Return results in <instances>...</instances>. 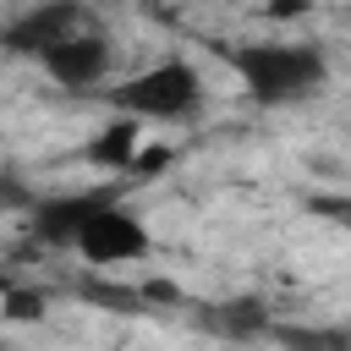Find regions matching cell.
Masks as SVG:
<instances>
[{
  "label": "cell",
  "instance_id": "6da1fadb",
  "mask_svg": "<svg viewBox=\"0 0 351 351\" xmlns=\"http://www.w3.org/2000/svg\"><path fill=\"white\" fill-rule=\"evenodd\" d=\"M225 60L247 99L263 110L313 99L329 82V55L318 44H225Z\"/></svg>",
  "mask_w": 351,
  "mask_h": 351
},
{
  "label": "cell",
  "instance_id": "7a4b0ae2",
  "mask_svg": "<svg viewBox=\"0 0 351 351\" xmlns=\"http://www.w3.org/2000/svg\"><path fill=\"white\" fill-rule=\"evenodd\" d=\"M203 93H208L203 71H197L192 60L170 55V60L126 77L121 88H110V104H115L121 115H137V121H186V115L203 104Z\"/></svg>",
  "mask_w": 351,
  "mask_h": 351
},
{
  "label": "cell",
  "instance_id": "3957f363",
  "mask_svg": "<svg viewBox=\"0 0 351 351\" xmlns=\"http://www.w3.org/2000/svg\"><path fill=\"white\" fill-rule=\"evenodd\" d=\"M77 252H82L88 263H137V258L154 252V236H148L143 214L115 197V203H104V208L88 219V230L77 236Z\"/></svg>",
  "mask_w": 351,
  "mask_h": 351
},
{
  "label": "cell",
  "instance_id": "277c9868",
  "mask_svg": "<svg viewBox=\"0 0 351 351\" xmlns=\"http://www.w3.org/2000/svg\"><path fill=\"white\" fill-rule=\"evenodd\" d=\"M121 197V186H93V192H60V197H44V203H33L27 214V230H33V241H44V247H77V236L88 230V219L104 208V203H115Z\"/></svg>",
  "mask_w": 351,
  "mask_h": 351
},
{
  "label": "cell",
  "instance_id": "5b68a950",
  "mask_svg": "<svg viewBox=\"0 0 351 351\" xmlns=\"http://www.w3.org/2000/svg\"><path fill=\"white\" fill-rule=\"evenodd\" d=\"M77 27H82V5L77 0H44V5H33V11H22L16 22L0 27V49L44 60V49H55L60 38H71Z\"/></svg>",
  "mask_w": 351,
  "mask_h": 351
},
{
  "label": "cell",
  "instance_id": "8992f818",
  "mask_svg": "<svg viewBox=\"0 0 351 351\" xmlns=\"http://www.w3.org/2000/svg\"><path fill=\"white\" fill-rule=\"evenodd\" d=\"M110 60H115V49H110V38L104 33H71V38H60L55 49H44V71L60 82V88H71V93H88V88H99L104 77H110Z\"/></svg>",
  "mask_w": 351,
  "mask_h": 351
},
{
  "label": "cell",
  "instance_id": "52a82bcc",
  "mask_svg": "<svg viewBox=\"0 0 351 351\" xmlns=\"http://www.w3.org/2000/svg\"><path fill=\"white\" fill-rule=\"evenodd\" d=\"M192 318H197L208 335H219V340H269V329H274V318H269V307H263L258 296L197 302V307H192Z\"/></svg>",
  "mask_w": 351,
  "mask_h": 351
},
{
  "label": "cell",
  "instance_id": "ba28073f",
  "mask_svg": "<svg viewBox=\"0 0 351 351\" xmlns=\"http://www.w3.org/2000/svg\"><path fill=\"white\" fill-rule=\"evenodd\" d=\"M137 148H143V121L115 110V121H104V132L82 148V159H88V165H99V170L126 176V170H132V159H137Z\"/></svg>",
  "mask_w": 351,
  "mask_h": 351
},
{
  "label": "cell",
  "instance_id": "9c48e42d",
  "mask_svg": "<svg viewBox=\"0 0 351 351\" xmlns=\"http://www.w3.org/2000/svg\"><path fill=\"white\" fill-rule=\"evenodd\" d=\"M269 340L280 351H351V329L346 324H274Z\"/></svg>",
  "mask_w": 351,
  "mask_h": 351
},
{
  "label": "cell",
  "instance_id": "30bf717a",
  "mask_svg": "<svg viewBox=\"0 0 351 351\" xmlns=\"http://www.w3.org/2000/svg\"><path fill=\"white\" fill-rule=\"evenodd\" d=\"M0 313L11 324H33V318H44V291H5L0 296Z\"/></svg>",
  "mask_w": 351,
  "mask_h": 351
},
{
  "label": "cell",
  "instance_id": "8fae6325",
  "mask_svg": "<svg viewBox=\"0 0 351 351\" xmlns=\"http://www.w3.org/2000/svg\"><path fill=\"white\" fill-rule=\"evenodd\" d=\"M165 165H170V148H154V143H143V148H137V159H132V170H126L121 181H154Z\"/></svg>",
  "mask_w": 351,
  "mask_h": 351
},
{
  "label": "cell",
  "instance_id": "7c38bea8",
  "mask_svg": "<svg viewBox=\"0 0 351 351\" xmlns=\"http://www.w3.org/2000/svg\"><path fill=\"white\" fill-rule=\"evenodd\" d=\"M137 291H143V302H165V307H181V302H186V291H181L176 280H143Z\"/></svg>",
  "mask_w": 351,
  "mask_h": 351
},
{
  "label": "cell",
  "instance_id": "4fadbf2b",
  "mask_svg": "<svg viewBox=\"0 0 351 351\" xmlns=\"http://www.w3.org/2000/svg\"><path fill=\"white\" fill-rule=\"evenodd\" d=\"M307 11H313V0H263V16L269 22H296Z\"/></svg>",
  "mask_w": 351,
  "mask_h": 351
},
{
  "label": "cell",
  "instance_id": "5bb4252c",
  "mask_svg": "<svg viewBox=\"0 0 351 351\" xmlns=\"http://www.w3.org/2000/svg\"><path fill=\"white\" fill-rule=\"evenodd\" d=\"M33 203H38V197H33L16 176H0V208H33Z\"/></svg>",
  "mask_w": 351,
  "mask_h": 351
},
{
  "label": "cell",
  "instance_id": "9a60e30c",
  "mask_svg": "<svg viewBox=\"0 0 351 351\" xmlns=\"http://www.w3.org/2000/svg\"><path fill=\"white\" fill-rule=\"evenodd\" d=\"M313 214H329L335 225L351 230V197H313Z\"/></svg>",
  "mask_w": 351,
  "mask_h": 351
},
{
  "label": "cell",
  "instance_id": "2e32d148",
  "mask_svg": "<svg viewBox=\"0 0 351 351\" xmlns=\"http://www.w3.org/2000/svg\"><path fill=\"white\" fill-rule=\"evenodd\" d=\"M132 5H170V0H132Z\"/></svg>",
  "mask_w": 351,
  "mask_h": 351
}]
</instances>
